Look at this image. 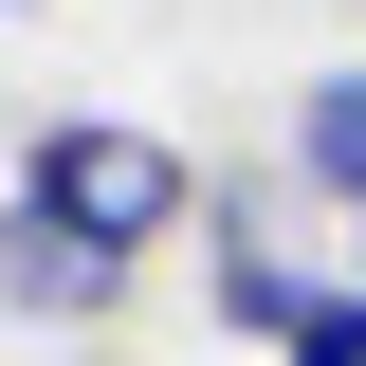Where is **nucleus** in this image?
I'll list each match as a JSON object with an SVG mask.
<instances>
[{"mask_svg": "<svg viewBox=\"0 0 366 366\" xmlns=\"http://www.w3.org/2000/svg\"><path fill=\"white\" fill-rule=\"evenodd\" d=\"M274 366H366V274H312V312H293Z\"/></svg>", "mask_w": 366, "mask_h": 366, "instance_id": "obj_5", "label": "nucleus"}, {"mask_svg": "<svg viewBox=\"0 0 366 366\" xmlns=\"http://www.w3.org/2000/svg\"><path fill=\"white\" fill-rule=\"evenodd\" d=\"M0 19H37V0H0Z\"/></svg>", "mask_w": 366, "mask_h": 366, "instance_id": "obj_7", "label": "nucleus"}, {"mask_svg": "<svg viewBox=\"0 0 366 366\" xmlns=\"http://www.w3.org/2000/svg\"><path fill=\"white\" fill-rule=\"evenodd\" d=\"M110 312H129V257H92L74 220L0 183V330H110Z\"/></svg>", "mask_w": 366, "mask_h": 366, "instance_id": "obj_2", "label": "nucleus"}, {"mask_svg": "<svg viewBox=\"0 0 366 366\" xmlns=\"http://www.w3.org/2000/svg\"><path fill=\"white\" fill-rule=\"evenodd\" d=\"M330 274H366V220H348V257H330Z\"/></svg>", "mask_w": 366, "mask_h": 366, "instance_id": "obj_6", "label": "nucleus"}, {"mask_svg": "<svg viewBox=\"0 0 366 366\" xmlns=\"http://www.w3.org/2000/svg\"><path fill=\"white\" fill-rule=\"evenodd\" d=\"M274 165L312 183L330 220H366V55H330V74L293 92V129H274Z\"/></svg>", "mask_w": 366, "mask_h": 366, "instance_id": "obj_4", "label": "nucleus"}, {"mask_svg": "<svg viewBox=\"0 0 366 366\" xmlns=\"http://www.w3.org/2000/svg\"><path fill=\"white\" fill-rule=\"evenodd\" d=\"M19 202H37V220H74L92 257L147 274L183 220H202V165H183L147 110H37V129H19Z\"/></svg>", "mask_w": 366, "mask_h": 366, "instance_id": "obj_1", "label": "nucleus"}, {"mask_svg": "<svg viewBox=\"0 0 366 366\" xmlns=\"http://www.w3.org/2000/svg\"><path fill=\"white\" fill-rule=\"evenodd\" d=\"M312 274L330 257H293V238H220V257H202V330H220V348H293Z\"/></svg>", "mask_w": 366, "mask_h": 366, "instance_id": "obj_3", "label": "nucleus"}]
</instances>
